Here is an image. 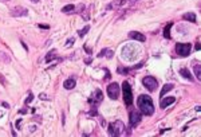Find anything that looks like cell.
<instances>
[{
  "mask_svg": "<svg viewBox=\"0 0 201 137\" xmlns=\"http://www.w3.org/2000/svg\"><path fill=\"white\" fill-rule=\"evenodd\" d=\"M137 106H138L139 112L142 113L143 116H152L154 113V104L150 95L141 94L137 99Z\"/></svg>",
  "mask_w": 201,
  "mask_h": 137,
  "instance_id": "obj_1",
  "label": "cell"
},
{
  "mask_svg": "<svg viewBox=\"0 0 201 137\" xmlns=\"http://www.w3.org/2000/svg\"><path fill=\"white\" fill-rule=\"evenodd\" d=\"M125 124L117 120L114 122L109 124V134L110 136H123L125 134Z\"/></svg>",
  "mask_w": 201,
  "mask_h": 137,
  "instance_id": "obj_2",
  "label": "cell"
},
{
  "mask_svg": "<svg viewBox=\"0 0 201 137\" xmlns=\"http://www.w3.org/2000/svg\"><path fill=\"white\" fill-rule=\"evenodd\" d=\"M122 91H123V101H125L126 106H132L133 104V90L132 86L128 81H123L122 83Z\"/></svg>",
  "mask_w": 201,
  "mask_h": 137,
  "instance_id": "obj_3",
  "label": "cell"
},
{
  "mask_svg": "<svg viewBox=\"0 0 201 137\" xmlns=\"http://www.w3.org/2000/svg\"><path fill=\"white\" fill-rule=\"evenodd\" d=\"M192 45L191 43H177L176 45V53L180 56H188L191 54Z\"/></svg>",
  "mask_w": 201,
  "mask_h": 137,
  "instance_id": "obj_4",
  "label": "cell"
},
{
  "mask_svg": "<svg viewBox=\"0 0 201 137\" xmlns=\"http://www.w3.org/2000/svg\"><path fill=\"white\" fill-rule=\"evenodd\" d=\"M142 83L149 91H154L157 89V86H158V81H157L154 77H152V75H148V77L143 78Z\"/></svg>",
  "mask_w": 201,
  "mask_h": 137,
  "instance_id": "obj_5",
  "label": "cell"
},
{
  "mask_svg": "<svg viewBox=\"0 0 201 137\" xmlns=\"http://www.w3.org/2000/svg\"><path fill=\"white\" fill-rule=\"evenodd\" d=\"M107 95L111 99H117L119 97V85L117 82H113L107 86Z\"/></svg>",
  "mask_w": 201,
  "mask_h": 137,
  "instance_id": "obj_6",
  "label": "cell"
},
{
  "mask_svg": "<svg viewBox=\"0 0 201 137\" xmlns=\"http://www.w3.org/2000/svg\"><path fill=\"white\" fill-rule=\"evenodd\" d=\"M141 117H142V113L138 112V110H130V127H137L139 122H141Z\"/></svg>",
  "mask_w": 201,
  "mask_h": 137,
  "instance_id": "obj_7",
  "label": "cell"
},
{
  "mask_svg": "<svg viewBox=\"0 0 201 137\" xmlns=\"http://www.w3.org/2000/svg\"><path fill=\"white\" fill-rule=\"evenodd\" d=\"M102 99H103V94H102V91H100L99 89H97V90H95L93 94H91V98H89V102L97 106L98 104L102 101Z\"/></svg>",
  "mask_w": 201,
  "mask_h": 137,
  "instance_id": "obj_8",
  "label": "cell"
},
{
  "mask_svg": "<svg viewBox=\"0 0 201 137\" xmlns=\"http://www.w3.org/2000/svg\"><path fill=\"white\" fill-rule=\"evenodd\" d=\"M174 101H176L174 97H165V95H164L162 98H161V102H159V106H161L162 109H165V108H168L169 105L174 104Z\"/></svg>",
  "mask_w": 201,
  "mask_h": 137,
  "instance_id": "obj_9",
  "label": "cell"
},
{
  "mask_svg": "<svg viewBox=\"0 0 201 137\" xmlns=\"http://www.w3.org/2000/svg\"><path fill=\"white\" fill-rule=\"evenodd\" d=\"M129 38H130V39H135V40H138V42H145V40H146V36L143 35V34H141V32H138V31L129 32Z\"/></svg>",
  "mask_w": 201,
  "mask_h": 137,
  "instance_id": "obj_10",
  "label": "cell"
},
{
  "mask_svg": "<svg viewBox=\"0 0 201 137\" xmlns=\"http://www.w3.org/2000/svg\"><path fill=\"white\" fill-rule=\"evenodd\" d=\"M11 14L14 15V16H26V15H28V10H26V8H15V10H12V12Z\"/></svg>",
  "mask_w": 201,
  "mask_h": 137,
  "instance_id": "obj_11",
  "label": "cell"
},
{
  "mask_svg": "<svg viewBox=\"0 0 201 137\" xmlns=\"http://www.w3.org/2000/svg\"><path fill=\"white\" fill-rule=\"evenodd\" d=\"M75 79L74 78H69V79H66V81L63 82V86H64V89H67V90H71V89L75 88Z\"/></svg>",
  "mask_w": 201,
  "mask_h": 137,
  "instance_id": "obj_12",
  "label": "cell"
},
{
  "mask_svg": "<svg viewBox=\"0 0 201 137\" xmlns=\"http://www.w3.org/2000/svg\"><path fill=\"white\" fill-rule=\"evenodd\" d=\"M180 74H181V75H182L184 78L189 79V81H193V77H192L191 71L188 70V69H181V70H180Z\"/></svg>",
  "mask_w": 201,
  "mask_h": 137,
  "instance_id": "obj_13",
  "label": "cell"
},
{
  "mask_svg": "<svg viewBox=\"0 0 201 137\" xmlns=\"http://www.w3.org/2000/svg\"><path fill=\"white\" fill-rule=\"evenodd\" d=\"M182 18L185 19V20H191L192 23H196L197 22V19H196V15L193 14V12H188V14H184V16Z\"/></svg>",
  "mask_w": 201,
  "mask_h": 137,
  "instance_id": "obj_14",
  "label": "cell"
},
{
  "mask_svg": "<svg viewBox=\"0 0 201 137\" xmlns=\"http://www.w3.org/2000/svg\"><path fill=\"white\" fill-rule=\"evenodd\" d=\"M172 89H173V85H172V83H166V85H165V86L162 88V90H161V93H159V95H161V98H162L164 95L166 94L168 91L172 90Z\"/></svg>",
  "mask_w": 201,
  "mask_h": 137,
  "instance_id": "obj_15",
  "label": "cell"
},
{
  "mask_svg": "<svg viewBox=\"0 0 201 137\" xmlns=\"http://www.w3.org/2000/svg\"><path fill=\"white\" fill-rule=\"evenodd\" d=\"M172 26H173V23L170 22V23H168V26L165 27V30H164V36L166 39H170V28H172Z\"/></svg>",
  "mask_w": 201,
  "mask_h": 137,
  "instance_id": "obj_16",
  "label": "cell"
},
{
  "mask_svg": "<svg viewBox=\"0 0 201 137\" xmlns=\"http://www.w3.org/2000/svg\"><path fill=\"white\" fill-rule=\"evenodd\" d=\"M73 11H75V6L74 4H67V6H64L62 8V12H64V14H69V12H73Z\"/></svg>",
  "mask_w": 201,
  "mask_h": 137,
  "instance_id": "obj_17",
  "label": "cell"
},
{
  "mask_svg": "<svg viewBox=\"0 0 201 137\" xmlns=\"http://www.w3.org/2000/svg\"><path fill=\"white\" fill-rule=\"evenodd\" d=\"M194 75L198 81H201V66L200 65H194Z\"/></svg>",
  "mask_w": 201,
  "mask_h": 137,
  "instance_id": "obj_18",
  "label": "cell"
},
{
  "mask_svg": "<svg viewBox=\"0 0 201 137\" xmlns=\"http://www.w3.org/2000/svg\"><path fill=\"white\" fill-rule=\"evenodd\" d=\"M55 54H56V51L55 50H52L51 53H49L47 54V56H46V62H50V61H52L54 58H55Z\"/></svg>",
  "mask_w": 201,
  "mask_h": 137,
  "instance_id": "obj_19",
  "label": "cell"
},
{
  "mask_svg": "<svg viewBox=\"0 0 201 137\" xmlns=\"http://www.w3.org/2000/svg\"><path fill=\"white\" fill-rule=\"evenodd\" d=\"M89 114H90V116H94V117L97 116V114H98L97 106H95V105H93V106H91V110H90V112H89Z\"/></svg>",
  "mask_w": 201,
  "mask_h": 137,
  "instance_id": "obj_20",
  "label": "cell"
},
{
  "mask_svg": "<svg viewBox=\"0 0 201 137\" xmlns=\"http://www.w3.org/2000/svg\"><path fill=\"white\" fill-rule=\"evenodd\" d=\"M89 30H90V26H86L83 30H80V31H79V36H85L87 34V31H89Z\"/></svg>",
  "mask_w": 201,
  "mask_h": 137,
  "instance_id": "obj_21",
  "label": "cell"
},
{
  "mask_svg": "<svg viewBox=\"0 0 201 137\" xmlns=\"http://www.w3.org/2000/svg\"><path fill=\"white\" fill-rule=\"evenodd\" d=\"M129 71H130V69H128V67H125V69L119 67V69H118V73H121V74H128Z\"/></svg>",
  "mask_w": 201,
  "mask_h": 137,
  "instance_id": "obj_22",
  "label": "cell"
},
{
  "mask_svg": "<svg viewBox=\"0 0 201 137\" xmlns=\"http://www.w3.org/2000/svg\"><path fill=\"white\" fill-rule=\"evenodd\" d=\"M106 51H107V50H106V49H105V50H102V51H100V53H99V55H98V56H99V58H102V56H103V55H106Z\"/></svg>",
  "mask_w": 201,
  "mask_h": 137,
  "instance_id": "obj_23",
  "label": "cell"
},
{
  "mask_svg": "<svg viewBox=\"0 0 201 137\" xmlns=\"http://www.w3.org/2000/svg\"><path fill=\"white\" fill-rule=\"evenodd\" d=\"M31 101H32V94H31V93H30V95H28V98L26 99V104H30V102H31Z\"/></svg>",
  "mask_w": 201,
  "mask_h": 137,
  "instance_id": "obj_24",
  "label": "cell"
},
{
  "mask_svg": "<svg viewBox=\"0 0 201 137\" xmlns=\"http://www.w3.org/2000/svg\"><path fill=\"white\" fill-rule=\"evenodd\" d=\"M73 43H74V39L71 38V39L69 40V42H67V47H69V46H73Z\"/></svg>",
  "mask_w": 201,
  "mask_h": 137,
  "instance_id": "obj_25",
  "label": "cell"
},
{
  "mask_svg": "<svg viewBox=\"0 0 201 137\" xmlns=\"http://www.w3.org/2000/svg\"><path fill=\"white\" fill-rule=\"evenodd\" d=\"M201 49V45H200V43H197V45H196V50H197V51H198V50H200Z\"/></svg>",
  "mask_w": 201,
  "mask_h": 137,
  "instance_id": "obj_26",
  "label": "cell"
},
{
  "mask_svg": "<svg viewBox=\"0 0 201 137\" xmlns=\"http://www.w3.org/2000/svg\"><path fill=\"white\" fill-rule=\"evenodd\" d=\"M39 27H40V28H49V26H44V24H39Z\"/></svg>",
  "mask_w": 201,
  "mask_h": 137,
  "instance_id": "obj_27",
  "label": "cell"
},
{
  "mask_svg": "<svg viewBox=\"0 0 201 137\" xmlns=\"http://www.w3.org/2000/svg\"><path fill=\"white\" fill-rule=\"evenodd\" d=\"M40 98H42V99H47V97H46L44 94H40Z\"/></svg>",
  "mask_w": 201,
  "mask_h": 137,
  "instance_id": "obj_28",
  "label": "cell"
},
{
  "mask_svg": "<svg viewBox=\"0 0 201 137\" xmlns=\"http://www.w3.org/2000/svg\"><path fill=\"white\" fill-rule=\"evenodd\" d=\"M31 1H32V3H38L39 0H31Z\"/></svg>",
  "mask_w": 201,
  "mask_h": 137,
  "instance_id": "obj_29",
  "label": "cell"
}]
</instances>
